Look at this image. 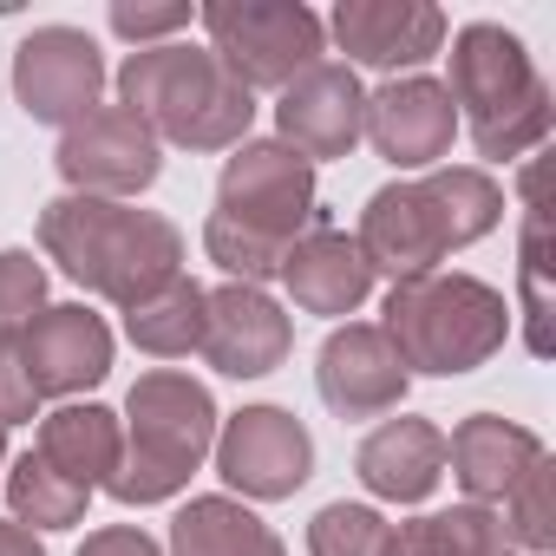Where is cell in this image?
<instances>
[{"mask_svg":"<svg viewBox=\"0 0 556 556\" xmlns=\"http://www.w3.org/2000/svg\"><path fill=\"white\" fill-rule=\"evenodd\" d=\"M229 229L268 242V249H295L315 223V164L295 157L282 138H242L236 157L216 177V210Z\"/></svg>","mask_w":556,"mask_h":556,"instance_id":"ba28073f","label":"cell"},{"mask_svg":"<svg viewBox=\"0 0 556 556\" xmlns=\"http://www.w3.org/2000/svg\"><path fill=\"white\" fill-rule=\"evenodd\" d=\"M118 105L177 151H229L255 125V92H242L210 47H138L118 66Z\"/></svg>","mask_w":556,"mask_h":556,"instance_id":"3957f363","label":"cell"},{"mask_svg":"<svg viewBox=\"0 0 556 556\" xmlns=\"http://www.w3.org/2000/svg\"><path fill=\"white\" fill-rule=\"evenodd\" d=\"M315 387L341 419H380V413H400L413 374H406V361L393 354V341L374 321H348V328H334L321 341Z\"/></svg>","mask_w":556,"mask_h":556,"instance_id":"2e32d148","label":"cell"},{"mask_svg":"<svg viewBox=\"0 0 556 556\" xmlns=\"http://www.w3.org/2000/svg\"><path fill=\"white\" fill-rule=\"evenodd\" d=\"M536 184H543V164H530L523 170V203H530V216H523V341H530V354L543 361L549 354V282H543V242H549V223H543V203H536Z\"/></svg>","mask_w":556,"mask_h":556,"instance_id":"484cf974","label":"cell"},{"mask_svg":"<svg viewBox=\"0 0 556 556\" xmlns=\"http://www.w3.org/2000/svg\"><path fill=\"white\" fill-rule=\"evenodd\" d=\"M177 27H190L184 0H170V8H138V0H118V8H112V34L131 40V47H151V40L177 34Z\"/></svg>","mask_w":556,"mask_h":556,"instance_id":"4dcf8cb0","label":"cell"},{"mask_svg":"<svg viewBox=\"0 0 556 556\" xmlns=\"http://www.w3.org/2000/svg\"><path fill=\"white\" fill-rule=\"evenodd\" d=\"M0 556H47V549H40V536H34L27 523L0 517Z\"/></svg>","mask_w":556,"mask_h":556,"instance_id":"d6a6232c","label":"cell"},{"mask_svg":"<svg viewBox=\"0 0 556 556\" xmlns=\"http://www.w3.org/2000/svg\"><path fill=\"white\" fill-rule=\"evenodd\" d=\"M361 125H367V92H361L354 66H341V60H321L302 79H289L282 105H275V131L308 164L315 157H348L361 144Z\"/></svg>","mask_w":556,"mask_h":556,"instance_id":"5bb4252c","label":"cell"},{"mask_svg":"<svg viewBox=\"0 0 556 556\" xmlns=\"http://www.w3.org/2000/svg\"><path fill=\"white\" fill-rule=\"evenodd\" d=\"M354 471L374 497L387 504H419L432 497V484L445 478V432L432 419H387L361 439Z\"/></svg>","mask_w":556,"mask_h":556,"instance_id":"d6986e66","label":"cell"},{"mask_svg":"<svg viewBox=\"0 0 556 556\" xmlns=\"http://www.w3.org/2000/svg\"><path fill=\"white\" fill-rule=\"evenodd\" d=\"M47 315V268L27 249H0V334H27Z\"/></svg>","mask_w":556,"mask_h":556,"instance_id":"83f0119b","label":"cell"},{"mask_svg":"<svg viewBox=\"0 0 556 556\" xmlns=\"http://www.w3.org/2000/svg\"><path fill=\"white\" fill-rule=\"evenodd\" d=\"M105 92V53L79 27H34L14 47V99L34 125L73 131L86 112H99Z\"/></svg>","mask_w":556,"mask_h":556,"instance_id":"9c48e42d","label":"cell"},{"mask_svg":"<svg viewBox=\"0 0 556 556\" xmlns=\"http://www.w3.org/2000/svg\"><path fill=\"white\" fill-rule=\"evenodd\" d=\"M0 465H8V432H0Z\"/></svg>","mask_w":556,"mask_h":556,"instance_id":"836d02e7","label":"cell"},{"mask_svg":"<svg viewBox=\"0 0 556 556\" xmlns=\"http://www.w3.org/2000/svg\"><path fill=\"white\" fill-rule=\"evenodd\" d=\"M34 452H40L53 471H66L73 484L99 491V484H112V471H118L125 432H118V413H105V406H60V413L40 419V445H34Z\"/></svg>","mask_w":556,"mask_h":556,"instance_id":"44dd1931","label":"cell"},{"mask_svg":"<svg viewBox=\"0 0 556 556\" xmlns=\"http://www.w3.org/2000/svg\"><path fill=\"white\" fill-rule=\"evenodd\" d=\"M361 138H374V151L387 164H400V170H439V157L458 138V105H452V92L439 79L406 73V79H387L367 99Z\"/></svg>","mask_w":556,"mask_h":556,"instance_id":"4fadbf2b","label":"cell"},{"mask_svg":"<svg viewBox=\"0 0 556 556\" xmlns=\"http://www.w3.org/2000/svg\"><path fill=\"white\" fill-rule=\"evenodd\" d=\"M125 334L131 348L157 354V361H184L203 348V289L190 275H170L157 295H144L138 308H125Z\"/></svg>","mask_w":556,"mask_h":556,"instance_id":"cb8c5ba5","label":"cell"},{"mask_svg":"<svg viewBox=\"0 0 556 556\" xmlns=\"http://www.w3.org/2000/svg\"><path fill=\"white\" fill-rule=\"evenodd\" d=\"M308 556H393V523L374 504H328L308 523Z\"/></svg>","mask_w":556,"mask_h":556,"instance_id":"4316f807","label":"cell"},{"mask_svg":"<svg viewBox=\"0 0 556 556\" xmlns=\"http://www.w3.org/2000/svg\"><path fill=\"white\" fill-rule=\"evenodd\" d=\"M125 426L131 432H125V452H118V471H112L105 491L118 504H164L210 458V445H216V400H210L203 380H190L177 367H157V374L131 380Z\"/></svg>","mask_w":556,"mask_h":556,"instance_id":"277c9868","label":"cell"},{"mask_svg":"<svg viewBox=\"0 0 556 556\" xmlns=\"http://www.w3.org/2000/svg\"><path fill=\"white\" fill-rule=\"evenodd\" d=\"M510 530L491 504H452L393 530V556H510Z\"/></svg>","mask_w":556,"mask_h":556,"instance_id":"603a6c76","label":"cell"},{"mask_svg":"<svg viewBox=\"0 0 556 556\" xmlns=\"http://www.w3.org/2000/svg\"><path fill=\"white\" fill-rule=\"evenodd\" d=\"M203 34H210L216 66L242 92H255V86L282 92L289 79H302L328 53V27H321V14L302 8V0H210Z\"/></svg>","mask_w":556,"mask_h":556,"instance_id":"52a82bcc","label":"cell"},{"mask_svg":"<svg viewBox=\"0 0 556 556\" xmlns=\"http://www.w3.org/2000/svg\"><path fill=\"white\" fill-rule=\"evenodd\" d=\"M60 177L73 184V197H105V203H118V197H138V190H151L157 184V170H164V144L151 138V125L144 118H131L125 105H99V112H86L66 138H60Z\"/></svg>","mask_w":556,"mask_h":556,"instance_id":"8fae6325","label":"cell"},{"mask_svg":"<svg viewBox=\"0 0 556 556\" xmlns=\"http://www.w3.org/2000/svg\"><path fill=\"white\" fill-rule=\"evenodd\" d=\"M79 556H164L138 523H112V530H92L86 543H79Z\"/></svg>","mask_w":556,"mask_h":556,"instance_id":"1f68e13d","label":"cell"},{"mask_svg":"<svg viewBox=\"0 0 556 556\" xmlns=\"http://www.w3.org/2000/svg\"><path fill=\"white\" fill-rule=\"evenodd\" d=\"M445 458H452V478L465 484L471 504H504L517 491V478L543 458V439L530 426H510L497 413H471L452 439H445Z\"/></svg>","mask_w":556,"mask_h":556,"instance_id":"ffe728a7","label":"cell"},{"mask_svg":"<svg viewBox=\"0 0 556 556\" xmlns=\"http://www.w3.org/2000/svg\"><path fill=\"white\" fill-rule=\"evenodd\" d=\"M504 216V190L491 170L478 164H439L413 184H387L367 197L361 210V255L374 275H393V282H419V275H439V262L478 236H491Z\"/></svg>","mask_w":556,"mask_h":556,"instance_id":"6da1fadb","label":"cell"},{"mask_svg":"<svg viewBox=\"0 0 556 556\" xmlns=\"http://www.w3.org/2000/svg\"><path fill=\"white\" fill-rule=\"evenodd\" d=\"M282 282H289V295H295L302 315H328L334 321V315H354L367 302L374 268H367V255H361V242L348 229H334V223L315 216V229L282 262Z\"/></svg>","mask_w":556,"mask_h":556,"instance_id":"ac0fdd59","label":"cell"},{"mask_svg":"<svg viewBox=\"0 0 556 556\" xmlns=\"http://www.w3.org/2000/svg\"><path fill=\"white\" fill-rule=\"evenodd\" d=\"M34 413H40V393H34V380L21 367V341L0 334V432H8V426H34Z\"/></svg>","mask_w":556,"mask_h":556,"instance_id":"f546056e","label":"cell"},{"mask_svg":"<svg viewBox=\"0 0 556 556\" xmlns=\"http://www.w3.org/2000/svg\"><path fill=\"white\" fill-rule=\"evenodd\" d=\"M86 484H73L66 471H53L40 452H27V458H14V471H8V504H14V523H34V530H66V523H79L86 517Z\"/></svg>","mask_w":556,"mask_h":556,"instance_id":"d4e9b609","label":"cell"},{"mask_svg":"<svg viewBox=\"0 0 556 556\" xmlns=\"http://www.w3.org/2000/svg\"><path fill=\"white\" fill-rule=\"evenodd\" d=\"M210 452H216L223 484L242 491V497H262V504L295 497L315 478V439L282 406H242L236 419H223Z\"/></svg>","mask_w":556,"mask_h":556,"instance_id":"30bf717a","label":"cell"},{"mask_svg":"<svg viewBox=\"0 0 556 556\" xmlns=\"http://www.w3.org/2000/svg\"><path fill=\"white\" fill-rule=\"evenodd\" d=\"M504 504H510V517H504L510 543H523L530 556H543V549L556 543V517H549V452L517 478V491H510Z\"/></svg>","mask_w":556,"mask_h":556,"instance_id":"f1b7e54d","label":"cell"},{"mask_svg":"<svg viewBox=\"0 0 556 556\" xmlns=\"http://www.w3.org/2000/svg\"><path fill=\"white\" fill-rule=\"evenodd\" d=\"M452 105L465 112V131L478 157L510 164L549 138V86L536 79L517 34L497 21H471L452 34Z\"/></svg>","mask_w":556,"mask_h":556,"instance_id":"5b68a950","label":"cell"},{"mask_svg":"<svg viewBox=\"0 0 556 556\" xmlns=\"http://www.w3.org/2000/svg\"><path fill=\"white\" fill-rule=\"evenodd\" d=\"M21 367L34 380V393L47 400H73L86 387H99L112 374V328L99 315H86L79 302L73 308H47L27 334H21Z\"/></svg>","mask_w":556,"mask_h":556,"instance_id":"e0dca14e","label":"cell"},{"mask_svg":"<svg viewBox=\"0 0 556 556\" xmlns=\"http://www.w3.org/2000/svg\"><path fill=\"white\" fill-rule=\"evenodd\" d=\"M40 249L79 289L118 308H138L170 275H184V229L170 216L105 203V197H73V190L40 210Z\"/></svg>","mask_w":556,"mask_h":556,"instance_id":"7a4b0ae2","label":"cell"},{"mask_svg":"<svg viewBox=\"0 0 556 556\" xmlns=\"http://www.w3.org/2000/svg\"><path fill=\"white\" fill-rule=\"evenodd\" d=\"M334 40L354 66L367 73H413L445 47V14L432 0H341L334 8Z\"/></svg>","mask_w":556,"mask_h":556,"instance_id":"9a60e30c","label":"cell"},{"mask_svg":"<svg viewBox=\"0 0 556 556\" xmlns=\"http://www.w3.org/2000/svg\"><path fill=\"white\" fill-rule=\"evenodd\" d=\"M289 348H295V328L262 289H249V282L203 289V348L197 354L223 380H262L289 361Z\"/></svg>","mask_w":556,"mask_h":556,"instance_id":"7c38bea8","label":"cell"},{"mask_svg":"<svg viewBox=\"0 0 556 556\" xmlns=\"http://www.w3.org/2000/svg\"><path fill=\"white\" fill-rule=\"evenodd\" d=\"M170 556H289L249 504L236 497H190L170 517Z\"/></svg>","mask_w":556,"mask_h":556,"instance_id":"7402d4cb","label":"cell"},{"mask_svg":"<svg viewBox=\"0 0 556 556\" xmlns=\"http://www.w3.org/2000/svg\"><path fill=\"white\" fill-rule=\"evenodd\" d=\"M380 334L393 341L406 374L458 380L510 341V302L478 275H419V282H393Z\"/></svg>","mask_w":556,"mask_h":556,"instance_id":"8992f818","label":"cell"}]
</instances>
